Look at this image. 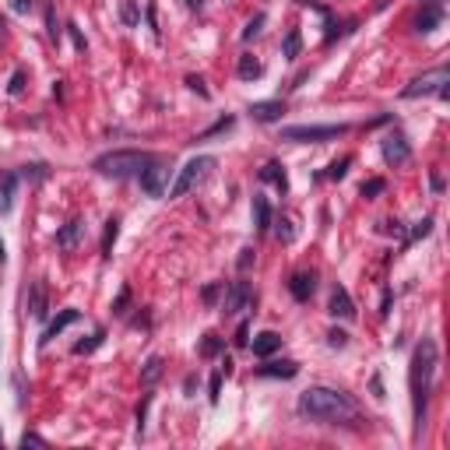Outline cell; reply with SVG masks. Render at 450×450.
Masks as SVG:
<instances>
[{"instance_id":"6da1fadb","label":"cell","mask_w":450,"mask_h":450,"mask_svg":"<svg viewBox=\"0 0 450 450\" xmlns=\"http://www.w3.org/2000/svg\"><path fill=\"white\" fill-rule=\"evenodd\" d=\"M299 415L313 418V423H352L355 418V401L335 387H306L295 401Z\"/></svg>"},{"instance_id":"7a4b0ae2","label":"cell","mask_w":450,"mask_h":450,"mask_svg":"<svg viewBox=\"0 0 450 450\" xmlns=\"http://www.w3.org/2000/svg\"><path fill=\"white\" fill-rule=\"evenodd\" d=\"M433 376H436V341L423 338L412 352V415H415V436L423 433L426 423V405H429V391H433Z\"/></svg>"},{"instance_id":"3957f363","label":"cell","mask_w":450,"mask_h":450,"mask_svg":"<svg viewBox=\"0 0 450 450\" xmlns=\"http://www.w3.org/2000/svg\"><path fill=\"white\" fill-rule=\"evenodd\" d=\"M152 162H155V155H148V152H137V148H120V152L99 155L92 169L102 172V176H113V179H131V176H141Z\"/></svg>"},{"instance_id":"277c9868","label":"cell","mask_w":450,"mask_h":450,"mask_svg":"<svg viewBox=\"0 0 450 450\" xmlns=\"http://www.w3.org/2000/svg\"><path fill=\"white\" fill-rule=\"evenodd\" d=\"M348 127L345 124H303V127H285L282 131V141H292V144H320V141H335V137H345Z\"/></svg>"},{"instance_id":"5b68a950","label":"cell","mask_w":450,"mask_h":450,"mask_svg":"<svg viewBox=\"0 0 450 450\" xmlns=\"http://www.w3.org/2000/svg\"><path fill=\"white\" fill-rule=\"evenodd\" d=\"M215 166V159L212 155H197V159H190L183 169H179V176H176V183L169 187V197H183L187 190H194L201 179H204V172Z\"/></svg>"},{"instance_id":"8992f818","label":"cell","mask_w":450,"mask_h":450,"mask_svg":"<svg viewBox=\"0 0 450 450\" xmlns=\"http://www.w3.org/2000/svg\"><path fill=\"white\" fill-rule=\"evenodd\" d=\"M440 95V99H447L450 95V88H447V67H436V71H429V74H423V78H415V81H408V88H405V99H423V95Z\"/></svg>"},{"instance_id":"52a82bcc","label":"cell","mask_w":450,"mask_h":450,"mask_svg":"<svg viewBox=\"0 0 450 450\" xmlns=\"http://www.w3.org/2000/svg\"><path fill=\"white\" fill-rule=\"evenodd\" d=\"M169 176H172V169H169V162H152L137 179H141V187H144V194L148 197H162L166 190H169Z\"/></svg>"},{"instance_id":"ba28073f","label":"cell","mask_w":450,"mask_h":450,"mask_svg":"<svg viewBox=\"0 0 450 450\" xmlns=\"http://www.w3.org/2000/svg\"><path fill=\"white\" fill-rule=\"evenodd\" d=\"M380 148H383V162L387 166H405L412 159V144H408L405 134H387Z\"/></svg>"},{"instance_id":"9c48e42d","label":"cell","mask_w":450,"mask_h":450,"mask_svg":"<svg viewBox=\"0 0 450 450\" xmlns=\"http://www.w3.org/2000/svg\"><path fill=\"white\" fill-rule=\"evenodd\" d=\"M313 289H317V275L313 271H295L292 282H289V292H292L295 303H306V299L313 295Z\"/></svg>"},{"instance_id":"30bf717a","label":"cell","mask_w":450,"mask_h":450,"mask_svg":"<svg viewBox=\"0 0 450 450\" xmlns=\"http://www.w3.org/2000/svg\"><path fill=\"white\" fill-rule=\"evenodd\" d=\"M247 113L257 120V124H275V120L285 116V102H278V99H271V102H250Z\"/></svg>"},{"instance_id":"8fae6325","label":"cell","mask_w":450,"mask_h":450,"mask_svg":"<svg viewBox=\"0 0 450 450\" xmlns=\"http://www.w3.org/2000/svg\"><path fill=\"white\" fill-rule=\"evenodd\" d=\"M331 317H341V320L355 317V303H352V295H348L345 285H335V292H331Z\"/></svg>"},{"instance_id":"7c38bea8","label":"cell","mask_w":450,"mask_h":450,"mask_svg":"<svg viewBox=\"0 0 450 450\" xmlns=\"http://www.w3.org/2000/svg\"><path fill=\"white\" fill-rule=\"evenodd\" d=\"M247 303H250V285H247V282H232V289L225 292L222 310H225V313H239Z\"/></svg>"},{"instance_id":"4fadbf2b","label":"cell","mask_w":450,"mask_h":450,"mask_svg":"<svg viewBox=\"0 0 450 450\" xmlns=\"http://www.w3.org/2000/svg\"><path fill=\"white\" fill-rule=\"evenodd\" d=\"M14 194H18V172H0V215H8L14 207Z\"/></svg>"},{"instance_id":"5bb4252c","label":"cell","mask_w":450,"mask_h":450,"mask_svg":"<svg viewBox=\"0 0 450 450\" xmlns=\"http://www.w3.org/2000/svg\"><path fill=\"white\" fill-rule=\"evenodd\" d=\"M78 317H81L78 310H60V313H56V320H49V324H46V331H43V338H39V345H46V341H53V338H56L60 331H64V327H71V324H74Z\"/></svg>"},{"instance_id":"9a60e30c","label":"cell","mask_w":450,"mask_h":450,"mask_svg":"<svg viewBox=\"0 0 450 450\" xmlns=\"http://www.w3.org/2000/svg\"><path fill=\"white\" fill-rule=\"evenodd\" d=\"M254 355H260V359H267V355H275L278 348H282V335H275V331H260L257 338H254Z\"/></svg>"},{"instance_id":"2e32d148","label":"cell","mask_w":450,"mask_h":450,"mask_svg":"<svg viewBox=\"0 0 450 450\" xmlns=\"http://www.w3.org/2000/svg\"><path fill=\"white\" fill-rule=\"evenodd\" d=\"M260 376H278V380H292L299 373V363H292V359H282V363H264L257 370Z\"/></svg>"},{"instance_id":"e0dca14e","label":"cell","mask_w":450,"mask_h":450,"mask_svg":"<svg viewBox=\"0 0 450 450\" xmlns=\"http://www.w3.org/2000/svg\"><path fill=\"white\" fill-rule=\"evenodd\" d=\"M28 310H32V317H36V320H46L49 306H46V285H43V282H36V285H32V295H28Z\"/></svg>"},{"instance_id":"ac0fdd59","label":"cell","mask_w":450,"mask_h":450,"mask_svg":"<svg viewBox=\"0 0 450 450\" xmlns=\"http://www.w3.org/2000/svg\"><path fill=\"white\" fill-rule=\"evenodd\" d=\"M254 222H257V232H267L271 229V204H267V197H254Z\"/></svg>"},{"instance_id":"d6986e66","label":"cell","mask_w":450,"mask_h":450,"mask_svg":"<svg viewBox=\"0 0 450 450\" xmlns=\"http://www.w3.org/2000/svg\"><path fill=\"white\" fill-rule=\"evenodd\" d=\"M81 229H85L81 222H67L64 229L56 232V247H60V250H74V243L81 239Z\"/></svg>"},{"instance_id":"ffe728a7","label":"cell","mask_w":450,"mask_h":450,"mask_svg":"<svg viewBox=\"0 0 450 450\" xmlns=\"http://www.w3.org/2000/svg\"><path fill=\"white\" fill-rule=\"evenodd\" d=\"M260 179H264V183H275L282 194L289 190V179H285V169L278 166V162H267L264 169H260Z\"/></svg>"},{"instance_id":"44dd1931","label":"cell","mask_w":450,"mask_h":450,"mask_svg":"<svg viewBox=\"0 0 450 450\" xmlns=\"http://www.w3.org/2000/svg\"><path fill=\"white\" fill-rule=\"evenodd\" d=\"M436 25H440V4H429L423 14L415 18V28H418V32H433Z\"/></svg>"},{"instance_id":"7402d4cb","label":"cell","mask_w":450,"mask_h":450,"mask_svg":"<svg viewBox=\"0 0 450 450\" xmlns=\"http://www.w3.org/2000/svg\"><path fill=\"white\" fill-rule=\"evenodd\" d=\"M239 78H243V81H254V78H260V60H254V56H239Z\"/></svg>"},{"instance_id":"603a6c76","label":"cell","mask_w":450,"mask_h":450,"mask_svg":"<svg viewBox=\"0 0 450 450\" xmlns=\"http://www.w3.org/2000/svg\"><path fill=\"white\" fill-rule=\"evenodd\" d=\"M159 376H162V359H159V355H152V359L144 363V370H141V383H144V387H152Z\"/></svg>"},{"instance_id":"cb8c5ba5","label":"cell","mask_w":450,"mask_h":450,"mask_svg":"<svg viewBox=\"0 0 450 450\" xmlns=\"http://www.w3.org/2000/svg\"><path fill=\"white\" fill-rule=\"evenodd\" d=\"M299 49H303V36H299V28H289V36H285V43H282V56L295 60Z\"/></svg>"},{"instance_id":"d4e9b609","label":"cell","mask_w":450,"mask_h":450,"mask_svg":"<svg viewBox=\"0 0 450 450\" xmlns=\"http://www.w3.org/2000/svg\"><path fill=\"white\" fill-rule=\"evenodd\" d=\"M116 236H120V218H109V222H106V236H102V257H113Z\"/></svg>"},{"instance_id":"484cf974","label":"cell","mask_w":450,"mask_h":450,"mask_svg":"<svg viewBox=\"0 0 450 450\" xmlns=\"http://www.w3.org/2000/svg\"><path fill=\"white\" fill-rule=\"evenodd\" d=\"M102 341H106V331H95L88 341H78V345H74V355H88V352H95Z\"/></svg>"},{"instance_id":"4316f807","label":"cell","mask_w":450,"mask_h":450,"mask_svg":"<svg viewBox=\"0 0 450 450\" xmlns=\"http://www.w3.org/2000/svg\"><path fill=\"white\" fill-rule=\"evenodd\" d=\"M222 345H225V341H222L218 335H204V341H201V355H218Z\"/></svg>"},{"instance_id":"83f0119b","label":"cell","mask_w":450,"mask_h":450,"mask_svg":"<svg viewBox=\"0 0 450 450\" xmlns=\"http://www.w3.org/2000/svg\"><path fill=\"white\" fill-rule=\"evenodd\" d=\"M348 166H352V159L345 155V159H338V162H331V169H327V179H341L345 172H348Z\"/></svg>"},{"instance_id":"f1b7e54d","label":"cell","mask_w":450,"mask_h":450,"mask_svg":"<svg viewBox=\"0 0 450 450\" xmlns=\"http://www.w3.org/2000/svg\"><path fill=\"white\" fill-rule=\"evenodd\" d=\"M232 127V116H225V120H218L215 127H207L204 134H197V141H207V137H215V134H222V131H229Z\"/></svg>"},{"instance_id":"f546056e","label":"cell","mask_w":450,"mask_h":450,"mask_svg":"<svg viewBox=\"0 0 450 450\" xmlns=\"http://www.w3.org/2000/svg\"><path fill=\"white\" fill-rule=\"evenodd\" d=\"M260 25H264V14H254L250 21H247V28H243V39L250 43L254 36H260Z\"/></svg>"},{"instance_id":"4dcf8cb0","label":"cell","mask_w":450,"mask_h":450,"mask_svg":"<svg viewBox=\"0 0 450 450\" xmlns=\"http://www.w3.org/2000/svg\"><path fill=\"white\" fill-rule=\"evenodd\" d=\"M275 232H278V239H282V243H292V239H295V229H292V222H289V218H282Z\"/></svg>"},{"instance_id":"1f68e13d","label":"cell","mask_w":450,"mask_h":450,"mask_svg":"<svg viewBox=\"0 0 450 450\" xmlns=\"http://www.w3.org/2000/svg\"><path fill=\"white\" fill-rule=\"evenodd\" d=\"M383 190H387L383 179H370V183H363V197H376V194H383Z\"/></svg>"},{"instance_id":"d6a6232c","label":"cell","mask_w":450,"mask_h":450,"mask_svg":"<svg viewBox=\"0 0 450 450\" xmlns=\"http://www.w3.org/2000/svg\"><path fill=\"white\" fill-rule=\"evenodd\" d=\"M120 14H124L127 25H137V8H134V0H124V11H120Z\"/></svg>"},{"instance_id":"836d02e7","label":"cell","mask_w":450,"mask_h":450,"mask_svg":"<svg viewBox=\"0 0 450 450\" xmlns=\"http://www.w3.org/2000/svg\"><path fill=\"white\" fill-rule=\"evenodd\" d=\"M127 303H131V289H120V295H116V313H127Z\"/></svg>"},{"instance_id":"e575fe53","label":"cell","mask_w":450,"mask_h":450,"mask_svg":"<svg viewBox=\"0 0 450 450\" xmlns=\"http://www.w3.org/2000/svg\"><path fill=\"white\" fill-rule=\"evenodd\" d=\"M21 447H25V450H28V447H46V440H43L39 433H25V436H21Z\"/></svg>"},{"instance_id":"d590c367","label":"cell","mask_w":450,"mask_h":450,"mask_svg":"<svg viewBox=\"0 0 450 450\" xmlns=\"http://www.w3.org/2000/svg\"><path fill=\"white\" fill-rule=\"evenodd\" d=\"M46 28H49V39H56V36H60V28H56V14H53V8H46Z\"/></svg>"},{"instance_id":"8d00e7d4","label":"cell","mask_w":450,"mask_h":450,"mask_svg":"<svg viewBox=\"0 0 450 450\" xmlns=\"http://www.w3.org/2000/svg\"><path fill=\"white\" fill-rule=\"evenodd\" d=\"M187 85L194 88V92H197V95H204V99H207V88H204V78H194V74H190V78H187Z\"/></svg>"},{"instance_id":"74e56055","label":"cell","mask_w":450,"mask_h":450,"mask_svg":"<svg viewBox=\"0 0 450 450\" xmlns=\"http://www.w3.org/2000/svg\"><path fill=\"white\" fill-rule=\"evenodd\" d=\"M429 229H433V218H423L415 225V232H412V239H418V236H429Z\"/></svg>"},{"instance_id":"f35d334b","label":"cell","mask_w":450,"mask_h":450,"mask_svg":"<svg viewBox=\"0 0 450 450\" xmlns=\"http://www.w3.org/2000/svg\"><path fill=\"white\" fill-rule=\"evenodd\" d=\"M327 341H331V348H341L348 341V335L345 331H331V335H327Z\"/></svg>"},{"instance_id":"ab89813d","label":"cell","mask_w":450,"mask_h":450,"mask_svg":"<svg viewBox=\"0 0 450 450\" xmlns=\"http://www.w3.org/2000/svg\"><path fill=\"white\" fill-rule=\"evenodd\" d=\"M218 391H222V373H215V376H212V405L218 401Z\"/></svg>"},{"instance_id":"60d3db41","label":"cell","mask_w":450,"mask_h":450,"mask_svg":"<svg viewBox=\"0 0 450 450\" xmlns=\"http://www.w3.org/2000/svg\"><path fill=\"white\" fill-rule=\"evenodd\" d=\"M236 345H250V327H247V324L239 327V335H236Z\"/></svg>"},{"instance_id":"b9f144b4","label":"cell","mask_w":450,"mask_h":450,"mask_svg":"<svg viewBox=\"0 0 450 450\" xmlns=\"http://www.w3.org/2000/svg\"><path fill=\"white\" fill-rule=\"evenodd\" d=\"M21 81H25V74L18 71V74L11 78V95H21Z\"/></svg>"},{"instance_id":"7bdbcfd3","label":"cell","mask_w":450,"mask_h":450,"mask_svg":"<svg viewBox=\"0 0 450 450\" xmlns=\"http://www.w3.org/2000/svg\"><path fill=\"white\" fill-rule=\"evenodd\" d=\"M67 28H71V39H74V46H78V49H85V36L78 32V25H67Z\"/></svg>"},{"instance_id":"ee69618b","label":"cell","mask_w":450,"mask_h":450,"mask_svg":"<svg viewBox=\"0 0 450 450\" xmlns=\"http://www.w3.org/2000/svg\"><path fill=\"white\" fill-rule=\"evenodd\" d=\"M218 289H222V285H207V289H204V303H215V295H218Z\"/></svg>"},{"instance_id":"f6af8a7d","label":"cell","mask_w":450,"mask_h":450,"mask_svg":"<svg viewBox=\"0 0 450 450\" xmlns=\"http://www.w3.org/2000/svg\"><path fill=\"white\" fill-rule=\"evenodd\" d=\"M250 257H254V250H243V257H239V271H247V267H250Z\"/></svg>"},{"instance_id":"bcb514c9","label":"cell","mask_w":450,"mask_h":450,"mask_svg":"<svg viewBox=\"0 0 450 450\" xmlns=\"http://www.w3.org/2000/svg\"><path fill=\"white\" fill-rule=\"evenodd\" d=\"M433 190H436V194L443 190V176H440V172H433Z\"/></svg>"},{"instance_id":"7dc6e473","label":"cell","mask_w":450,"mask_h":450,"mask_svg":"<svg viewBox=\"0 0 450 450\" xmlns=\"http://www.w3.org/2000/svg\"><path fill=\"white\" fill-rule=\"evenodd\" d=\"M14 8H18V11H28V8H32V0H14Z\"/></svg>"},{"instance_id":"c3c4849f","label":"cell","mask_w":450,"mask_h":450,"mask_svg":"<svg viewBox=\"0 0 450 450\" xmlns=\"http://www.w3.org/2000/svg\"><path fill=\"white\" fill-rule=\"evenodd\" d=\"M201 4H204V0H187V8H190V11H201Z\"/></svg>"},{"instance_id":"681fc988","label":"cell","mask_w":450,"mask_h":450,"mask_svg":"<svg viewBox=\"0 0 450 450\" xmlns=\"http://www.w3.org/2000/svg\"><path fill=\"white\" fill-rule=\"evenodd\" d=\"M4 257H8V250H4V239H0V264H4Z\"/></svg>"},{"instance_id":"f907efd6","label":"cell","mask_w":450,"mask_h":450,"mask_svg":"<svg viewBox=\"0 0 450 450\" xmlns=\"http://www.w3.org/2000/svg\"><path fill=\"white\" fill-rule=\"evenodd\" d=\"M426 4H440V0H426Z\"/></svg>"},{"instance_id":"816d5d0a","label":"cell","mask_w":450,"mask_h":450,"mask_svg":"<svg viewBox=\"0 0 450 450\" xmlns=\"http://www.w3.org/2000/svg\"><path fill=\"white\" fill-rule=\"evenodd\" d=\"M0 32H4V21H0Z\"/></svg>"}]
</instances>
